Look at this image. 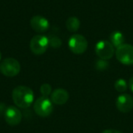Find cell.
<instances>
[{"label":"cell","mask_w":133,"mask_h":133,"mask_svg":"<svg viewBox=\"0 0 133 133\" xmlns=\"http://www.w3.org/2000/svg\"><path fill=\"white\" fill-rule=\"evenodd\" d=\"M12 98L14 104L20 108H27L34 102L33 90L25 86H19L16 87L12 93Z\"/></svg>","instance_id":"cell-1"},{"label":"cell","mask_w":133,"mask_h":133,"mask_svg":"<svg viewBox=\"0 0 133 133\" xmlns=\"http://www.w3.org/2000/svg\"><path fill=\"white\" fill-rule=\"evenodd\" d=\"M35 113L40 117H48L53 111V104L51 101L48 97L42 96L37 99L34 104Z\"/></svg>","instance_id":"cell-2"},{"label":"cell","mask_w":133,"mask_h":133,"mask_svg":"<svg viewBox=\"0 0 133 133\" xmlns=\"http://www.w3.org/2000/svg\"><path fill=\"white\" fill-rule=\"evenodd\" d=\"M19 71V62L13 58H7L0 63V72L7 77L16 76Z\"/></svg>","instance_id":"cell-3"},{"label":"cell","mask_w":133,"mask_h":133,"mask_svg":"<svg viewBox=\"0 0 133 133\" xmlns=\"http://www.w3.org/2000/svg\"><path fill=\"white\" fill-rule=\"evenodd\" d=\"M69 48L76 55L83 54L88 47V42L85 37L81 34H74L69 40Z\"/></svg>","instance_id":"cell-4"},{"label":"cell","mask_w":133,"mask_h":133,"mask_svg":"<svg viewBox=\"0 0 133 133\" xmlns=\"http://www.w3.org/2000/svg\"><path fill=\"white\" fill-rule=\"evenodd\" d=\"M49 46V39L44 35H36L32 37L30 43L31 51L37 55H43Z\"/></svg>","instance_id":"cell-5"},{"label":"cell","mask_w":133,"mask_h":133,"mask_svg":"<svg viewBox=\"0 0 133 133\" xmlns=\"http://www.w3.org/2000/svg\"><path fill=\"white\" fill-rule=\"evenodd\" d=\"M117 59L123 65H133V45L124 44L115 51Z\"/></svg>","instance_id":"cell-6"},{"label":"cell","mask_w":133,"mask_h":133,"mask_svg":"<svg viewBox=\"0 0 133 133\" xmlns=\"http://www.w3.org/2000/svg\"><path fill=\"white\" fill-rule=\"evenodd\" d=\"M95 53L101 59L108 60L115 55V47L108 41H100L95 45Z\"/></svg>","instance_id":"cell-7"},{"label":"cell","mask_w":133,"mask_h":133,"mask_svg":"<svg viewBox=\"0 0 133 133\" xmlns=\"http://www.w3.org/2000/svg\"><path fill=\"white\" fill-rule=\"evenodd\" d=\"M4 117L5 122L11 126L19 125L22 120V114L20 111L14 106H9L5 109Z\"/></svg>","instance_id":"cell-8"},{"label":"cell","mask_w":133,"mask_h":133,"mask_svg":"<svg viewBox=\"0 0 133 133\" xmlns=\"http://www.w3.org/2000/svg\"><path fill=\"white\" fill-rule=\"evenodd\" d=\"M116 107L122 113H129L133 108V97L128 94H123L118 97Z\"/></svg>","instance_id":"cell-9"},{"label":"cell","mask_w":133,"mask_h":133,"mask_svg":"<svg viewBox=\"0 0 133 133\" xmlns=\"http://www.w3.org/2000/svg\"><path fill=\"white\" fill-rule=\"evenodd\" d=\"M30 24L31 28L37 33L45 32L49 28L48 20L45 17L41 16H33L30 21Z\"/></svg>","instance_id":"cell-10"},{"label":"cell","mask_w":133,"mask_h":133,"mask_svg":"<svg viewBox=\"0 0 133 133\" xmlns=\"http://www.w3.org/2000/svg\"><path fill=\"white\" fill-rule=\"evenodd\" d=\"M69 97V93L65 89L58 88L52 92L51 96V101L52 103L55 104L62 105L68 101Z\"/></svg>","instance_id":"cell-11"},{"label":"cell","mask_w":133,"mask_h":133,"mask_svg":"<svg viewBox=\"0 0 133 133\" xmlns=\"http://www.w3.org/2000/svg\"><path fill=\"white\" fill-rule=\"evenodd\" d=\"M110 40H111V43L112 44V45L116 48H118V47L125 44V37L123 34L118 30L114 31L111 34Z\"/></svg>","instance_id":"cell-12"},{"label":"cell","mask_w":133,"mask_h":133,"mask_svg":"<svg viewBox=\"0 0 133 133\" xmlns=\"http://www.w3.org/2000/svg\"><path fill=\"white\" fill-rule=\"evenodd\" d=\"M66 28L70 32H76L80 26V21L76 16L69 17L65 22Z\"/></svg>","instance_id":"cell-13"},{"label":"cell","mask_w":133,"mask_h":133,"mask_svg":"<svg viewBox=\"0 0 133 133\" xmlns=\"http://www.w3.org/2000/svg\"><path fill=\"white\" fill-rule=\"evenodd\" d=\"M128 87L127 83L124 79H118L115 83V88L119 93H124L126 91Z\"/></svg>","instance_id":"cell-14"},{"label":"cell","mask_w":133,"mask_h":133,"mask_svg":"<svg viewBox=\"0 0 133 133\" xmlns=\"http://www.w3.org/2000/svg\"><path fill=\"white\" fill-rule=\"evenodd\" d=\"M109 67V62L107 60L104 59H98L95 63V68L96 69L99 71H104L107 69Z\"/></svg>","instance_id":"cell-15"},{"label":"cell","mask_w":133,"mask_h":133,"mask_svg":"<svg viewBox=\"0 0 133 133\" xmlns=\"http://www.w3.org/2000/svg\"><path fill=\"white\" fill-rule=\"evenodd\" d=\"M40 91L41 94L44 96V97H48L51 94V85H49L48 83H44L43 85L41 86L40 88Z\"/></svg>","instance_id":"cell-16"},{"label":"cell","mask_w":133,"mask_h":133,"mask_svg":"<svg viewBox=\"0 0 133 133\" xmlns=\"http://www.w3.org/2000/svg\"><path fill=\"white\" fill-rule=\"evenodd\" d=\"M49 45L52 48H58L62 45V41L58 37H52L49 39Z\"/></svg>","instance_id":"cell-17"},{"label":"cell","mask_w":133,"mask_h":133,"mask_svg":"<svg viewBox=\"0 0 133 133\" xmlns=\"http://www.w3.org/2000/svg\"><path fill=\"white\" fill-rule=\"evenodd\" d=\"M101 133H123L121 131L116 130V129H106L104 131H103Z\"/></svg>","instance_id":"cell-18"},{"label":"cell","mask_w":133,"mask_h":133,"mask_svg":"<svg viewBox=\"0 0 133 133\" xmlns=\"http://www.w3.org/2000/svg\"><path fill=\"white\" fill-rule=\"evenodd\" d=\"M129 88L131 90V91L133 93V76H132L129 81Z\"/></svg>","instance_id":"cell-19"},{"label":"cell","mask_w":133,"mask_h":133,"mask_svg":"<svg viewBox=\"0 0 133 133\" xmlns=\"http://www.w3.org/2000/svg\"><path fill=\"white\" fill-rule=\"evenodd\" d=\"M5 111V104H2V103H0V116L3 113V111Z\"/></svg>","instance_id":"cell-20"},{"label":"cell","mask_w":133,"mask_h":133,"mask_svg":"<svg viewBox=\"0 0 133 133\" xmlns=\"http://www.w3.org/2000/svg\"><path fill=\"white\" fill-rule=\"evenodd\" d=\"M0 60H1V52H0Z\"/></svg>","instance_id":"cell-21"}]
</instances>
